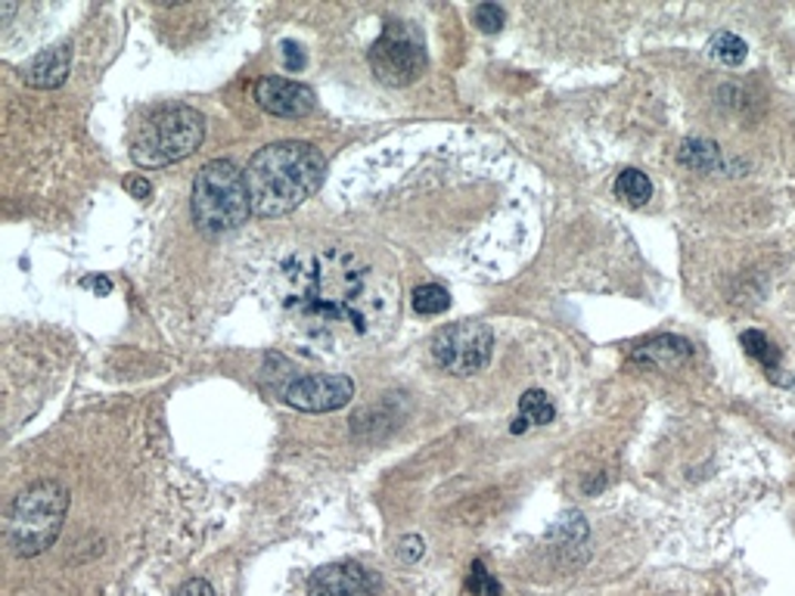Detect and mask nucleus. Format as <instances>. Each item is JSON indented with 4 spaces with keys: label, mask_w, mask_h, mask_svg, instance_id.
Wrapping results in <instances>:
<instances>
[{
    "label": "nucleus",
    "mask_w": 795,
    "mask_h": 596,
    "mask_svg": "<svg viewBox=\"0 0 795 596\" xmlns=\"http://www.w3.org/2000/svg\"><path fill=\"white\" fill-rule=\"evenodd\" d=\"M274 295L290 330L314 355L339 357L376 345L395 314V286L342 245L280 261Z\"/></svg>",
    "instance_id": "obj_1"
},
{
    "label": "nucleus",
    "mask_w": 795,
    "mask_h": 596,
    "mask_svg": "<svg viewBox=\"0 0 795 596\" xmlns=\"http://www.w3.org/2000/svg\"><path fill=\"white\" fill-rule=\"evenodd\" d=\"M324 175V156L311 144L283 140V144L264 146L252 156L249 171H245L252 211L261 218L290 215L321 190Z\"/></svg>",
    "instance_id": "obj_2"
},
{
    "label": "nucleus",
    "mask_w": 795,
    "mask_h": 596,
    "mask_svg": "<svg viewBox=\"0 0 795 596\" xmlns=\"http://www.w3.org/2000/svg\"><path fill=\"white\" fill-rule=\"evenodd\" d=\"M252 196L245 175L228 159H211L193 180V221L202 233H228L249 221Z\"/></svg>",
    "instance_id": "obj_3"
},
{
    "label": "nucleus",
    "mask_w": 795,
    "mask_h": 596,
    "mask_svg": "<svg viewBox=\"0 0 795 596\" xmlns=\"http://www.w3.org/2000/svg\"><path fill=\"white\" fill-rule=\"evenodd\" d=\"M206 137L202 115L190 106H165L149 113L134 137H130V159L140 168H165L171 161L193 156Z\"/></svg>",
    "instance_id": "obj_4"
},
{
    "label": "nucleus",
    "mask_w": 795,
    "mask_h": 596,
    "mask_svg": "<svg viewBox=\"0 0 795 596\" xmlns=\"http://www.w3.org/2000/svg\"><path fill=\"white\" fill-rule=\"evenodd\" d=\"M69 510V491L60 482L29 484L10 506L7 534L17 556H38L60 537Z\"/></svg>",
    "instance_id": "obj_5"
},
{
    "label": "nucleus",
    "mask_w": 795,
    "mask_h": 596,
    "mask_svg": "<svg viewBox=\"0 0 795 596\" xmlns=\"http://www.w3.org/2000/svg\"><path fill=\"white\" fill-rule=\"evenodd\" d=\"M370 69L383 84L407 87L420 79L426 69V44L420 32L407 22H389L370 48Z\"/></svg>",
    "instance_id": "obj_6"
},
{
    "label": "nucleus",
    "mask_w": 795,
    "mask_h": 596,
    "mask_svg": "<svg viewBox=\"0 0 795 596\" xmlns=\"http://www.w3.org/2000/svg\"><path fill=\"white\" fill-rule=\"evenodd\" d=\"M491 352H494V333L485 323H451L432 338V357L441 370H448L451 376L482 373L491 360Z\"/></svg>",
    "instance_id": "obj_7"
},
{
    "label": "nucleus",
    "mask_w": 795,
    "mask_h": 596,
    "mask_svg": "<svg viewBox=\"0 0 795 596\" xmlns=\"http://www.w3.org/2000/svg\"><path fill=\"white\" fill-rule=\"evenodd\" d=\"M355 398V383L339 373H308L293 376L280 388V401L302 414H329Z\"/></svg>",
    "instance_id": "obj_8"
},
{
    "label": "nucleus",
    "mask_w": 795,
    "mask_h": 596,
    "mask_svg": "<svg viewBox=\"0 0 795 596\" xmlns=\"http://www.w3.org/2000/svg\"><path fill=\"white\" fill-rule=\"evenodd\" d=\"M379 578L357 563H329L308 581V596H376Z\"/></svg>",
    "instance_id": "obj_9"
},
{
    "label": "nucleus",
    "mask_w": 795,
    "mask_h": 596,
    "mask_svg": "<svg viewBox=\"0 0 795 596\" xmlns=\"http://www.w3.org/2000/svg\"><path fill=\"white\" fill-rule=\"evenodd\" d=\"M255 103L264 113L280 118H302L314 109V91L290 79H261L255 84Z\"/></svg>",
    "instance_id": "obj_10"
},
{
    "label": "nucleus",
    "mask_w": 795,
    "mask_h": 596,
    "mask_svg": "<svg viewBox=\"0 0 795 596\" xmlns=\"http://www.w3.org/2000/svg\"><path fill=\"white\" fill-rule=\"evenodd\" d=\"M69 69H72V53L69 48H50L44 53H38L32 63L22 69V79L29 87L38 91H53L69 79Z\"/></svg>",
    "instance_id": "obj_11"
},
{
    "label": "nucleus",
    "mask_w": 795,
    "mask_h": 596,
    "mask_svg": "<svg viewBox=\"0 0 795 596\" xmlns=\"http://www.w3.org/2000/svg\"><path fill=\"white\" fill-rule=\"evenodd\" d=\"M690 355H693L690 342L678 336L652 338V342H647V345L637 352L640 360H659V364H666V367H674V364H681V360H687Z\"/></svg>",
    "instance_id": "obj_12"
},
{
    "label": "nucleus",
    "mask_w": 795,
    "mask_h": 596,
    "mask_svg": "<svg viewBox=\"0 0 795 596\" xmlns=\"http://www.w3.org/2000/svg\"><path fill=\"white\" fill-rule=\"evenodd\" d=\"M616 194L618 199H625L628 206H647L649 196H652V184L644 171H637V168H628V171H621L616 180Z\"/></svg>",
    "instance_id": "obj_13"
},
{
    "label": "nucleus",
    "mask_w": 795,
    "mask_h": 596,
    "mask_svg": "<svg viewBox=\"0 0 795 596\" xmlns=\"http://www.w3.org/2000/svg\"><path fill=\"white\" fill-rule=\"evenodd\" d=\"M520 417L529 422V426H547L556 417V407L547 398V391L541 388H529L525 395L520 398Z\"/></svg>",
    "instance_id": "obj_14"
},
{
    "label": "nucleus",
    "mask_w": 795,
    "mask_h": 596,
    "mask_svg": "<svg viewBox=\"0 0 795 596\" xmlns=\"http://www.w3.org/2000/svg\"><path fill=\"white\" fill-rule=\"evenodd\" d=\"M709 53H712V60H718V63H724V65H740L743 60H746V41L743 38H736L733 32H718L709 41Z\"/></svg>",
    "instance_id": "obj_15"
},
{
    "label": "nucleus",
    "mask_w": 795,
    "mask_h": 596,
    "mask_svg": "<svg viewBox=\"0 0 795 596\" xmlns=\"http://www.w3.org/2000/svg\"><path fill=\"white\" fill-rule=\"evenodd\" d=\"M451 305V295L444 286L439 283H426V286H417L414 290V311L422 314V317H436V314H444Z\"/></svg>",
    "instance_id": "obj_16"
},
{
    "label": "nucleus",
    "mask_w": 795,
    "mask_h": 596,
    "mask_svg": "<svg viewBox=\"0 0 795 596\" xmlns=\"http://www.w3.org/2000/svg\"><path fill=\"white\" fill-rule=\"evenodd\" d=\"M743 348H746V355L749 357H755L759 364H762L764 370L767 373H777L780 367V352L767 342V336L764 333H759V330H746L743 333Z\"/></svg>",
    "instance_id": "obj_17"
},
{
    "label": "nucleus",
    "mask_w": 795,
    "mask_h": 596,
    "mask_svg": "<svg viewBox=\"0 0 795 596\" xmlns=\"http://www.w3.org/2000/svg\"><path fill=\"white\" fill-rule=\"evenodd\" d=\"M718 159H721V153H718V146L712 140H687L681 149L683 165L697 168V171H712Z\"/></svg>",
    "instance_id": "obj_18"
},
{
    "label": "nucleus",
    "mask_w": 795,
    "mask_h": 596,
    "mask_svg": "<svg viewBox=\"0 0 795 596\" xmlns=\"http://www.w3.org/2000/svg\"><path fill=\"white\" fill-rule=\"evenodd\" d=\"M467 590H470L472 596H501V584H498V578L488 575L482 560H475V563L470 565V575H467Z\"/></svg>",
    "instance_id": "obj_19"
},
{
    "label": "nucleus",
    "mask_w": 795,
    "mask_h": 596,
    "mask_svg": "<svg viewBox=\"0 0 795 596\" xmlns=\"http://www.w3.org/2000/svg\"><path fill=\"white\" fill-rule=\"evenodd\" d=\"M472 19H475V25L482 29L485 34H494L501 32L503 22H506V13H503L498 3H479L475 10H472Z\"/></svg>",
    "instance_id": "obj_20"
},
{
    "label": "nucleus",
    "mask_w": 795,
    "mask_h": 596,
    "mask_svg": "<svg viewBox=\"0 0 795 596\" xmlns=\"http://www.w3.org/2000/svg\"><path fill=\"white\" fill-rule=\"evenodd\" d=\"M280 53H283V65H286V72H302V69H305V50H302V44H295V41H283V44H280Z\"/></svg>",
    "instance_id": "obj_21"
},
{
    "label": "nucleus",
    "mask_w": 795,
    "mask_h": 596,
    "mask_svg": "<svg viewBox=\"0 0 795 596\" xmlns=\"http://www.w3.org/2000/svg\"><path fill=\"white\" fill-rule=\"evenodd\" d=\"M422 550H426V544H422V537H417V534H407V537H401V544H398V553H401V560H407V563H417L422 556Z\"/></svg>",
    "instance_id": "obj_22"
},
{
    "label": "nucleus",
    "mask_w": 795,
    "mask_h": 596,
    "mask_svg": "<svg viewBox=\"0 0 795 596\" xmlns=\"http://www.w3.org/2000/svg\"><path fill=\"white\" fill-rule=\"evenodd\" d=\"M175 596H215V590L206 578H190L187 584H180V590Z\"/></svg>",
    "instance_id": "obj_23"
},
{
    "label": "nucleus",
    "mask_w": 795,
    "mask_h": 596,
    "mask_svg": "<svg viewBox=\"0 0 795 596\" xmlns=\"http://www.w3.org/2000/svg\"><path fill=\"white\" fill-rule=\"evenodd\" d=\"M82 286L100 292V295H109L113 292V280H106V276H84Z\"/></svg>",
    "instance_id": "obj_24"
},
{
    "label": "nucleus",
    "mask_w": 795,
    "mask_h": 596,
    "mask_svg": "<svg viewBox=\"0 0 795 596\" xmlns=\"http://www.w3.org/2000/svg\"><path fill=\"white\" fill-rule=\"evenodd\" d=\"M125 187H128V194L134 196V199H149V194H153L149 180H144V178H130Z\"/></svg>",
    "instance_id": "obj_25"
},
{
    "label": "nucleus",
    "mask_w": 795,
    "mask_h": 596,
    "mask_svg": "<svg viewBox=\"0 0 795 596\" xmlns=\"http://www.w3.org/2000/svg\"><path fill=\"white\" fill-rule=\"evenodd\" d=\"M525 429H529V422H525V419H516V422H513V436H520V432H525Z\"/></svg>",
    "instance_id": "obj_26"
}]
</instances>
